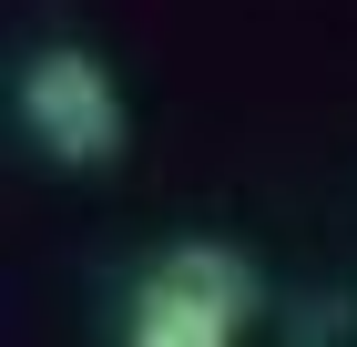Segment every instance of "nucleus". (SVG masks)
Segmentation results:
<instances>
[{"mask_svg":"<svg viewBox=\"0 0 357 347\" xmlns=\"http://www.w3.org/2000/svg\"><path fill=\"white\" fill-rule=\"evenodd\" d=\"M10 112H21L31 154L61 163V174H102V163H123V143H133L123 82H112V61L82 52V41H41V52L21 61V82H10Z\"/></svg>","mask_w":357,"mask_h":347,"instance_id":"f03ea898","label":"nucleus"},{"mask_svg":"<svg viewBox=\"0 0 357 347\" xmlns=\"http://www.w3.org/2000/svg\"><path fill=\"white\" fill-rule=\"evenodd\" d=\"M266 317V276L245 245L184 235L133 276L123 307V347H245V327Z\"/></svg>","mask_w":357,"mask_h":347,"instance_id":"f257e3e1","label":"nucleus"}]
</instances>
